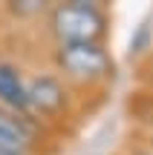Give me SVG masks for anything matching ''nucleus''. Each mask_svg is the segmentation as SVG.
<instances>
[{
  "instance_id": "nucleus-1",
  "label": "nucleus",
  "mask_w": 153,
  "mask_h": 155,
  "mask_svg": "<svg viewBox=\"0 0 153 155\" xmlns=\"http://www.w3.org/2000/svg\"><path fill=\"white\" fill-rule=\"evenodd\" d=\"M55 72L69 86H101L113 78V58L104 43H58L52 52Z\"/></svg>"
},
{
  "instance_id": "nucleus-2",
  "label": "nucleus",
  "mask_w": 153,
  "mask_h": 155,
  "mask_svg": "<svg viewBox=\"0 0 153 155\" xmlns=\"http://www.w3.org/2000/svg\"><path fill=\"white\" fill-rule=\"evenodd\" d=\"M107 15L96 6L61 0L49 12V35L55 43H101L107 38Z\"/></svg>"
},
{
  "instance_id": "nucleus-3",
  "label": "nucleus",
  "mask_w": 153,
  "mask_h": 155,
  "mask_svg": "<svg viewBox=\"0 0 153 155\" xmlns=\"http://www.w3.org/2000/svg\"><path fill=\"white\" fill-rule=\"evenodd\" d=\"M26 89H29V112L40 124L61 121L69 115V104H72L69 83L58 72H38L26 81Z\"/></svg>"
},
{
  "instance_id": "nucleus-4",
  "label": "nucleus",
  "mask_w": 153,
  "mask_h": 155,
  "mask_svg": "<svg viewBox=\"0 0 153 155\" xmlns=\"http://www.w3.org/2000/svg\"><path fill=\"white\" fill-rule=\"evenodd\" d=\"M40 147V121L32 115H20L6 106H0V150L29 152Z\"/></svg>"
},
{
  "instance_id": "nucleus-5",
  "label": "nucleus",
  "mask_w": 153,
  "mask_h": 155,
  "mask_svg": "<svg viewBox=\"0 0 153 155\" xmlns=\"http://www.w3.org/2000/svg\"><path fill=\"white\" fill-rule=\"evenodd\" d=\"M0 106L20 115H32L29 112V89H26V78L15 63L0 61Z\"/></svg>"
},
{
  "instance_id": "nucleus-6",
  "label": "nucleus",
  "mask_w": 153,
  "mask_h": 155,
  "mask_svg": "<svg viewBox=\"0 0 153 155\" xmlns=\"http://www.w3.org/2000/svg\"><path fill=\"white\" fill-rule=\"evenodd\" d=\"M72 3H81V6H96V9H98V3H101V0H72Z\"/></svg>"
},
{
  "instance_id": "nucleus-7",
  "label": "nucleus",
  "mask_w": 153,
  "mask_h": 155,
  "mask_svg": "<svg viewBox=\"0 0 153 155\" xmlns=\"http://www.w3.org/2000/svg\"><path fill=\"white\" fill-rule=\"evenodd\" d=\"M0 155H29V152H12V150H0Z\"/></svg>"
}]
</instances>
